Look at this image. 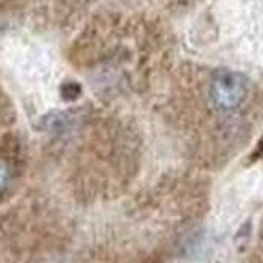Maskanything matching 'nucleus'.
Masks as SVG:
<instances>
[{"label": "nucleus", "instance_id": "nucleus-1", "mask_svg": "<svg viewBox=\"0 0 263 263\" xmlns=\"http://www.w3.org/2000/svg\"><path fill=\"white\" fill-rule=\"evenodd\" d=\"M249 94L247 78L237 71L223 70L215 74L210 86V97L216 108L234 110L241 107Z\"/></svg>", "mask_w": 263, "mask_h": 263}, {"label": "nucleus", "instance_id": "nucleus-2", "mask_svg": "<svg viewBox=\"0 0 263 263\" xmlns=\"http://www.w3.org/2000/svg\"><path fill=\"white\" fill-rule=\"evenodd\" d=\"M11 178H13V173H11V166L7 162L5 158L0 157V197L7 192V189L10 187Z\"/></svg>", "mask_w": 263, "mask_h": 263}, {"label": "nucleus", "instance_id": "nucleus-3", "mask_svg": "<svg viewBox=\"0 0 263 263\" xmlns=\"http://www.w3.org/2000/svg\"><path fill=\"white\" fill-rule=\"evenodd\" d=\"M63 89H68V94H65L63 97L66 100H71V99H76L79 94H81V87H79V84L76 83H70V84H65Z\"/></svg>", "mask_w": 263, "mask_h": 263}]
</instances>
